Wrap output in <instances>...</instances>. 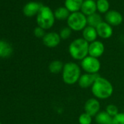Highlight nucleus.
Segmentation results:
<instances>
[{"label":"nucleus","instance_id":"obj_1","mask_svg":"<svg viewBox=\"0 0 124 124\" xmlns=\"http://www.w3.org/2000/svg\"><path fill=\"white\" fill-rule=\"evenodd\" d=\"M91 88V93L97 99H107L113 93V85L106 78L98 76Z\"/></svg>","mask_w":124,"mask_h":124},{"label":"nucleus","instance_id":"obj_2","mask_svg":"<svg viewBox=\"0 0 124 124\" xmlns=\"http://www.w3.org/2000/svg\"><path fill=\"white\" fill-rule=\"evenodd\" d=\"M62 80L69 85H72L78 83L81 76V67L75 62L70 61L64 64L63 71L61 72Z\"/></svg>","mask_w":124,"mask_h":124},{"label":"nucleus","instance_id":"obj_3","mask_svg":"<svg viewBox=\"0 0 124 124\" xmlns=\"http://www.w3.org/2000/svg\"><path fill=\"white\" fill-rule=\"evenodd\" d=\"M89 43L83 38L73 40L69 46V53L71 57L78 61H82L88 55Z\"/></svg>","mask_w":124,"mask_h":124},{"label":"nucleus","instance_id":"obj_4","mask_svg":"<svg viewBox=\"0 0 124 124\" xmlns=\"http://www.w3.org/2000/svg\"><path fill=\"white\" fill-rule=\"evenodd\" d=\"M55 18L54 13L51 9L48 7L42 6L37 14V22L39 27L45 30L50 29L53 26Z\"/></svg>","mask_w":124,"mask_h":124},{"label":"nucleus","instance_id":"obj_5","mask_svg":"<svg viewBox=\"0 0 124 124\" xmlns=\"http://www.w3.org/2000/svg\"><path fill=\"white\" fill-rule=\"evenodd\" d=\"M67 24L68 27L73 31H82L86 27L87 18L80 12L72 13L67 19Z\"/></svg>","mask_w":124,"mask_h":124},{"label":"nucleus","instance_id":"obj_6","mask_svg":"<svg viewBox=\"0 0 124 124\" xmlns=\"http://www.w3.org/2000/svg\"><path fill=\"white\" fill-rule=\"evenodd\" d=\"M80 67L88 74H97L101 69V62L99 58L88 55L80 62Z\"/></svg>","mask_w":124,"mask_h":124},{"label":"nucleus","instance_id":"obj_7","mask_svg":"<svg viewBox=\"0 0 124 124\" xmlns=\"http://www.w3.org/2000/svg\"><path fill=\"white\" fill-rule=\"evenodd\" d=\"M101 104L99 99L96 98H91L88 99L84 104L85 112L89 114L92 117L96 116L100 112Z\"/></svg>","mask_w":124,"mask_h":124},{"label":"nucleus","instance_id":"obj_8","mask_svg":"<svg viewBox=\"0 0 124 124\" xmlns=\"http://www.w3.org/2000/svg\"><path fill=\"white\" fill-rule=\"evenodd\" d=\"M61 37L59 34L56 32H49L45 34L44 37L42 38L43 44L47 47H55L61 42Z\"/></svg>","mask_w":124,"mask_h":124},{"label":"nucleus","instance_id":"obj_9","mask_svg":"<svg viewBox=\"0 0 124 124\" xmlns=\"http://www.w3.org/2000/svg\"><path fill=\"white\" fill-rule=\"evenodd\" d=\"M104 50H105L104 45L100 41L96 40L93 42L89 43L88 55L99 58L104 54Z\"/></svg>","mask_w":124,"mask_h":124},{"label":"nucleus","instance_id":"obj_10","mask_svg":"<svg viewBox=\"0 0 124 124\" xmlns=\"http://www.w3.org/2000/svg\"><path fill=\"white\" fill-rule=\"evenodd\" d=\"M99 75L97 74H88V73H84L81 75L79 80H78V85L81 88H91L93 84L94 83L96 79L97 78Z\"/></svg>","mask_w":124,"mask_h":124},{"label":"nucleus","instance_id":"obj_11","mask_svg":"<svg viewBox=\"0 0 124 124\" xmlns=\"http://www.w3.org/2000/svg\"><path fill=\"white\" fill-rule=\"evenodd\" d=\"M105 21L110 26H118L123 21L122 15L115 10H109L105 15Z\"/></svg>","mask_w":124,"mask_h":124},{"label":"nucleus","instance_id":"obj_12","mask_svg":"<svg viewBox=\"0 0 124 124\" xmlns=\"http://www.w3.org/2000/svg\"><path fill=\"white\" fill-rule=\"evenodd\" d=\"M96 31L98 36L102 39H109L112 37L113 30L112 26L108 24L107 22H101L96 28Z\"/></svg>","mask_w":124,"mask_h":124},{"label":"nucleus","instance_id":"obj_13","mask_svg":"<svg viewBox=\"0 0 124 124\" xmlns=\"http://www.w3.org/2000/svg\"><path fill=\"white\" fill-rule=\"evenodd\" d=\"M43 5L41 3L31 2L26 4L23 8V13L26 16L32 17L36 14H38L39 10Z\"/></svg>","mask_w":124,"mask_h":124},{"label":"nucleus","instance_id":"obj_14","mask_svg":"<svg viewBox=\"0 0 124 124\" xmlns=\"http://www.w3.org/2000/svg\"><path fill=\"white\" fill-rule=\"evenodd\" d=\"M97 10L96 3L94 0H85L83 2L82 8H81V13H83L85 16H91L96 13Z\"/></svg>","mask_w":124,"mask_h":124},{"label":"nucleus","instance_id":"obj_15","mask_svg":"<svg viewBox=\"0 0 124 124\" xmlns=\"http://www.w3.org/2000/svg\"><path fill=\"white\" fill-rule=\"evenodd\" d=\"M97 36L98 34L96 28L88 26L83 30V38L85 40H86L88 43L96 41Z\"/></svg>","mask_w":124,"mask_h":124},{"label":"nucleus","instance_id":"obj_16","mask_svg":"<svg viewBox=\"0 0 124 124\" xmlns=\"http://www.w3.org/2000/svg\"><path fill=\"white\" fill-rule=\"evenodd\" d=\"M83 0H65V8L72 13L78 12L81 10Z\"/></svg>","mask_w":124,"mask_h":124},{"label":"nucleus","instance_id":"obj_17","mask_svg":"<svg viewBox=\"0 0 124 124\" xmlns=\"http://www.w3.org/2000/svg\"><path fill=\"white\" fill-rule=\"evenodd\" d=\"M13 49L6 41H0V58H8L13 53Z\"/></svg>","mask_w":124,"mask_h":124},{"label":"nucleus","instance_id":"obj_18","mask_svg":"<svg viewBox=\"0 0 124 124\" xmlns=\"http://www.w3.org/2000/svg\"><path fill=\"white\" fill-rule=\"evenodd\" d=\"M64 64L61 61L59 60H54L51 61L49 66L48 70L50 73L52 74H59L61 73L64 69Z\"/></svg>","mask_w":124,"mask_h":124},{"label":"nucleus","instance_id":"obj_19","mask_svg":"<svg viewBox=\"0 0 124 124\" xmlns=\"http://www.w3.org/2000/svg\"><path fill=\"white\" fill-rule=\"evenodd\" d=\"M95 120L97 124H112V117L106 111H100L95 116Z\"/></svg>","mask_w":124,"mask_h":124},{"label":"nucleus","instance_id":"obj_20","mask_svg":"<svg viewBox=\"0 0 124 124\" xmlns=\"http://www.w3.org/2000/svg\"><path fill=\"white\" fill-rule=\"evenodd\" d=\"M101 22H103L102 18L98 13H93L91 16H88L87 17V24L89 26L96 28Z\"/></svg>","mask_w":124,"mask_h":124},{"label":"nucleus","instance_id":"obj_21","mask_svg":"<svg viewBox=\"0 0 124 124\" xmlns=\"http://www.w3.org/2000/svg\"><path fill=\"white\" fill-rule=\"evenodd\" d=\"M70 11L64 7H61V8H57L55 12H54V16L56 19L58 20H66L68 19V18L70 17Z\"/></svg>","mask_w":124,"mask_h":124},{"label":"nucleus","instance_id":"obj_22","mask_svg":"<svg viewBox=\"0 0 124 124\" xmlns=\"http://www.w3.org/2000/svg\"><path fill=\"white\" fill-rule=\"evenodd\" d=\"M96 7L99 12L101 13H107L109 8V4L107 0H97Z\"/></svg>","mask_w":124,"mask_h":124},{"label":"nucleus","instance_id":"obj_23","mask_svg":"<svg viewBox=\"0 0 124 124\" xmlns=\"http://www.w3.org/2000/svg\"><path fill=\"white\" fill-rule=\"evenodd\" d=\"M93 117L86 112L82 113L78 118V122L80 124H91L93 121Z\"/></svg>","mask_w":124,"mask_h":124},{"label":"nucleus","instance_id":"obj_24","mask_svg":"<svg viewBox=\"0 0 124 124\" xmlns=\"http://www.w3.org/2000/svg\"><path fill=\"white\" fill-rule=\"evenodd\" d=\"M106 112L109 115L112 117H115L116 115H117L119 113V110H118V108L116 105L115 104H108L106 107V109H105Z\"/></svg>","mask_w":124,"mask_h":124},{"label":"nucleus","instance_id":"obj_25","mask_svg":"<svg viewBox=\"0 0 124 124\" xmlns=\"http://www.w3.org/2000/svg\"><path fill=\"white\" fill-rule=\"evenodd\" d=\"M72 34V29L70 27H64L59 33L60 37L62 39H67Z\"/></svg>","mask_w":124,"mask_h":124},{"label":"nucleus","instance_id":"obj_26","mask_svg":"<svg viewBox=\"0 0 124 124\" xmlns=\"http://www.w3.org/2000/svg\"><path fill=\"white\" fill-rule=\"evenodd\" d=\"M112 124H124V112H119L113 117Z\"/></svg>","mask_w":124,"mask_h":124},{"label":"nucleus","instance_id":"obj_27","mask_svg":"<svg viewBox=\"0 0 124 124\" xmlns=\"http://www.w3.org/2000/svg\"><path fill=\"white\" fill-rule=\"evenodd\" d=\"M34 35L38 37V38H43L44 36L45 35V29H42L41 27L38 26L37 28L34 29Z\"/></svg>","mask_w":124,"mask_h":124},{"label":"nucleus","instance_id":"obj_28","mask_svg":"<svg viewBox=\"0 0 124 124\" xmlns=\"http://www.w3.org/2000/svg\"><path fill=\"white\" fill-rule=\"evenodd\" d=\"M0 124H2V123H0Z\"/></svg>","mask_w":124,"mask_h":124}]
</instances>
